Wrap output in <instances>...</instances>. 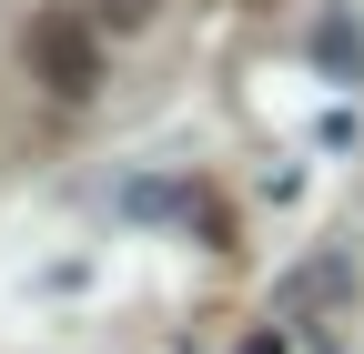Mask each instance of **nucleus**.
I'll return each mask as SVG.
<instances>
[{
  "instance_id": "nucleus-2",
  "label": "nucleus",
  "mask_w": 364,
  "mask_h": 354,
  "mask_svg": "<svg viewBox=\"0 0 364 354\" xmlns=\"http://www.w3.org/2000/svg\"><path fill=\"white\" fill-rule=\"evenodd\" d=\"M91 21H102V31H152L162 0H91Z\"/></svg>"
},
{
  "instance_id": "nucleus-1",
  "label": "nucleus",
  "mask_w": 364,
  "mask_h": 354,
  "mask_svg": "<svg viewBox=\"0 0 364 354\" xmlns=\"http://www.w3.org/2000/svg\"><path fill=\"white\" fill-rule=\"evenodd\" d=\"M21 71H31L51 102H91V92H102V21H91V11H31Z\"/></svg>"
},
{
  "instance_id": "nucleus-3",
  "label": "nucleus",
  "mask_w": 364,
  "mask_h": 354,
  "mask_svg": "<svg viewBox=\"0 0 364 354\" xmlns=\"http://www.w3.org/2000/svg\"><path fill=\"white\" fill-rule=\"evenodd\" d=\"M243 354H284V334H253V344H243Z\"/></svg>"
}]
</instances>
